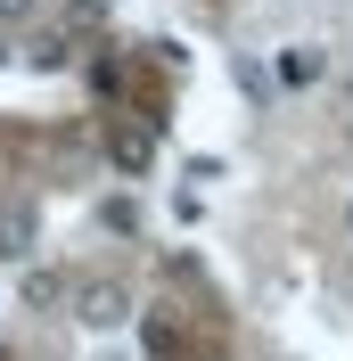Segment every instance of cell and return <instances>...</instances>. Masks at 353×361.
Listing matches in <instances>:
<instances>
[{
  "label": "cell",
  "instance_id": "6da1fadb",
  "mask_svg": "<svg viewBox=\"0 0 353 361\" xmlns=\"http://www.w3.org/2000/svg\"><path fill=\"white\" fill-rule=\"evenodd\" d=\"M74 320H83V329H99V337H107V329H124V320H132V288H115V279L74 288Z\"/></svg>",
  "mask_w": 353,
  "mask_h": 361
},
{
  "label": "cell",
  "instance_id": "7a4b0ae2",
  "mask_svg": "<svg viewBox=\"0 0 353 361\" xmlns=\"http://www.w3.org/2000/svg\"><path fill=\"white\" fill-rule=\"evenodd\" d=\"M42 247V205L33 197H0V263H25Z\"/></svg>",
  "mask_w": 353,
  "mask_h": 361
},
{
  "label": "cell",
  "instance_id": "3957f363",
  "mask_svg": "<svg viewBox=\"0 0 353 361\" xmlns=\"http://www.w3.org/2000/svg\"><path fill=\"white\" fill-rule=\"evenodd\" d=\"M321 74H329V49H321V42H287V49H280V82H287V90L321 82Z\"/></svg>",
  "mask_w": 353,
  "mask_h": 361
},
{
  "label": "cell",
  "instance_id": "277c9868",
  "mask_svg": "<svg viewBox=\"0 0 353 361\" xmlns=\"http://www.w3.org/2000/svg\"><path fill=\"white\" fill-rule=\"evenodd\" d=\"M66 271H33V279H25V304H33V312H49V304H66Z\"/></svg>",
  "mask_w": 353,
  "mask_h": 361
},
{
  "label": "cell",
  "instance_id": "5b68a950",
  "mask_svg": "<svg viewBox=\"0 0 353 361\" xmlns=\"http://www.w3.org/2000/svg\"><path fill=\"white\" fill-rule=\"evenodd\" d=\"M107 148H115V164H124V173H148V132H115Z\"/></svg>",
  "mask_w": 353,
  "mask_h": 361
},
{
  "label": "cell",
  "instance_id": "8992f818",
  "mask_svg": "<svg viewBox=\"0 0 353 361\" xmlns=\"http://www.w3.org/2000/svg\"><path fill=\"white\" fill-rule=\"evenodd\" d=\"M25 66L58 74V66H66V42H58V33H42V42H25Z\"/></svg>",
  "mask_w": 353,
  "mask_h": 361
},
{
  "label": "cell",
  "instance_id": "52a82bcc",
  "mask_svg": "<svg viewBox=\"0 0 353 361\" xmlns=\"http://www.w3.org/2000/svg\"><path fill=\"white\" fill-rule=\"evenodd\" d=\"M33 8H42V0H0V25H25Z\"/></svg>",
  "mask_w": 353,
  "mask_h": 361
},
{
  "label": "cell",
  "instance_id": "ba28073f",
  "mask_svg": "<svg viewBox=\"0 0 353 361\" xmlns=\"http://www.w3.org/2000/svg\"><path fill=\"white\" fill-rule=\"evenodd\" d=\"M0 361H8V345H0Z\"/></svg>",
  "mask_w": 353,
  "mask_h": 361
}]
</instances>
